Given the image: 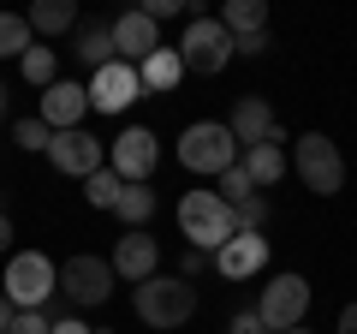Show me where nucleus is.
Listing matches in <instances>:
<instances>
[{
    "instance_id": "obj_5",
    "label": "nucleus",
    "mask_w": 357,
    "mask_h": 334,
    "mask_svg": "<svg viewBox=\"0 0 357 334\" xmlns=\"http://www.w3.org/2000/svg\"><path fill=\"white\" fill-rule=\"evenodd\" d=\"M292 167H298V180H304L316 197H340V185H345V155H340V143H333V138L304 131V138L292 143Z\"/></svg>"
},
{
    "instance_id": "obj_7",
    "label": "nucleus",
    "mask_w": 357,
    "mask_h": 334,
    "mask_svg": "<svg viewBox=\"0 0 357 334\" xmlns=\"http://www.w3.org/2000/svg\"><path fill=\"white\" fill-rule=\"evenodd\" d=\"M304 310H310V281L304 275H274V281L256 293V317H262V328L268 334H292V328H304Z\"/></svg>"
},
{
    "instance_id": "obj_38",
    "label": "nucleus",
    "mask_w": 357,
    "mask_h": 334,
    "mask_svg": "<svg viewBox=\"0 0 357 334\" xmlns=\"http://www.w3.org/2000/svg\"><path fill=\"white\" fill-rule=\"evenodd\" d=\"M292 334H310V328H292Z\"/></svg>"
},
{
    "instance_id": "obj_19",
    "label": "nucleus",
    "mask_w": 357,
    "mask_h": 334,
    "mask_svg": "<svg viewBox=\"0 0 357 334\" xmlns=\"http://www.w3.org/2000/svg\"><path fill=\"white\" fill-rule=\"evenodd\" d=\"M72 54L89 66V72L114 66V60H119V54H114V30H107V24H84V30H77V48H72Z\"/></svg>"
},
{
    "instance_id": "obj_37",
    "label": "nucleus",
    "mask_w": 357,
    "mask_h": 334,
    "mask_svg": "<svg viewBox=\"0 0 357 334\" xmlns=\"http://www.w3.org/2000/svg\"><path fill=\"white\" fill-rule=\"evenodd\" d=\"M96 334H114V328H96Z\"/></svg>"
},
{
    "instance_id": "obj_29",
    "label": "nucleus",
    "mask_w": 357,
    "mask_h": 334,
    "mask_svg": "<svg viewBox=\"0 0 357 334\" xmlns=\"http://www.w3.org/2000/svg\"><path fill=\"white\" fill-rule=\"evenodd\" d=\"M13 334H54V322H48V310H18Z\"/></svg>"
},
{
    "instance_id": "obj_36",
    "label": "nucleus",
    "mask_w": 357,
    "mask_h": 334,
    "mask_svg": "<svg viewBox=\"0 0 357 334\" xmlns=\"http://www.w3.org/2000/svg\"><path fill=\"white\" fill-rule=\"evenodd\" d=\"M0 114H6V84H0Z\"/></svg>"
},
{
    "instance_id": "obj_1",
    "label": "nucleus",
    "mask_w": 357,
    "mask_h": 334,
    "mask_svg": "<svg viewBox=\"0 0 357 334\" xmlns=\"http://www.w3.org/2000/svg\"><path fill=\"white\" fill-rule=\"evenodd\" d=\"M178 233L191 239V251L215 257L220 245L238 233V215H232V203L220 191H185L178 197Z\"/></svg>"
},
{
    "instance_id": "obj_23",
    "label": "nucleus",
    "mask_w": 357,
    "mask_h": 334,
    "mask_svg": "<svg viewBox=\"0 0 357 334\" xmlns=\"http://www.w3.org/2000/svg\"><path fill=\"white\" fill-rule=\"evenodd\" d=\"M18 72L36 84V90H48V84H60V66H54V48H42V42H30L24 60H18Z\"/></svg>"
},
{
    "instance_id": "obj_25",
    "label": "nucleus",
    "mask_w": 357,
    "mask_h": 334,
    "mask_svg": "<svg viewBox=\"0 0 357 334\" xmlns=\"http://www.w3.org/2000/svg\"><path fill=\"white\" fill-rule=\"evenodd\" d=\"M119 191H126V180H119L114 167H102V173H89V180H84V197H89L96 209H114Z\"/></svg>"
},
{
    "instance_id": "obj_18",
    "label": "nucleus",
    "mask_w": 357,
    "mask_h": 334,
    "mask_svg": "<svg viewBox=\"0 0 357 334\" xmlns=\"http://www.w3.org/2000/svg\"><path fill=\"white\" fill-rule=\"evenodd\" d=\"M137 78H143V90L167 96V90H178V78H185V60H178V48H155L149 60L137 66Z\"/></svg>"
},
{
    "instance_id": "obj_13",
    "label": "nucleus",
    "mask_w": 357,
    "mask_h": 334,
    "mask_svg": "<svg viewBox=\"0 0 357 334\" xmlns=\"http://www.w3.org/2000/svg\"><path fill=\"white\" fill-rule=\"evenodd\" d=\"M84 108H89V84H72V78H60V84H48L42 90V126L48 131H77L84 126Z\"/></svg>"
},
{
    "instance_id": "obj_31",
    "label": "nucleus",
    "mask_w": 357,
    "mask_h": 334,
    "mask_svg": "<svg viewBox=\"0 0 357 334\" xmlns=\"http://www.w3.org/2000/svg\"><path fill=\"white\" fill-rule=\"evenodd\" d=\"M232 334H268V328H262L256 310H238V317H232Z\"/></svg>"
},
{
    "instance_id": "obj_32",
    "label": "nucleus",
    "mask_w": 357,
    "mask_h": 334,
    "mask_svg": "<svg viewBox=\"0 0 357 334\" xmlns=\"http://www.w3.org/2000/svg\"><path fill=\"white\" fill-rule=\"evenodd\" d=\"M13 322H18V305L6 293H0V334H13Z\"/></svg>"
},
{
    "instance_id": "obj_2",
    "label": "nucleus",
    "mask_w": 357,
    "mask_h": 334,
    "mask_svg": "<svg viewBox=\"0 0 357 334\" xmlns=\"http://www.w3.org/2000/svg\"><path fill=\"white\" fill-rule=\"evenodd\" d=\"M131 305H137V322H149V328H178L197 317V286L185 275H149L131 293Z\"/></svg>"
},
{
    "instance_id": "obj_14",
    "label": "nucleus",
    "mask_w": 357,
    "mask_h": 334,
    "mask_svg": "<svg viewBox=\"0 0 357 334\" xmlns=\"http://www.w3.org/2000/svg\"><path fill=\"white\" fill-rule=\"evenodd\" d=\"M215 269L227 281H250V275L268 269V233H232L227 245L215 251Z\"/></svg>"
},
{
    "instance_id": "obj_11",
    "label": "nucleus",
    "mask_w": 357,
    "mask_h": 334,
    "mask_svg": "<svg viewBox=\"0 0 357 334\" xmlns=\"http://www.w3.org/2000/svg\"><path fill=\"white\" fill-rule=\"evenodd\" d=\"M137 96H143L137 66L114 60V66H102V72H89V108H102V114H126Z\"/></svg>"
},
{
    "instance_id": "obj_27",
    "label": "nucleus",
    "mask_w": 357,
    "mask_h": 334,
    "mask_svg": "<svg viewBox=\"0 0 357 334\" xmlns=\"http://www.w3.org/2000/svg\"><path fill=\"white\" fill-rule=\"evenodd\" d=\"M220 197H227L232 209H238L244 197H256V185H250V173H244V161H232L227 173H220Z\"/></svg>"
},
{
    "instance_id": "obj_34",
    "label": "nucleus",
    "mask_w": 357,
    "mask_h": 334,
    "mask_svg": "<svg viewBox=\"0 0 357 334\" xmlns=\"http://www.w3.org/2000/svg\"><path fill=\"white\" fill-rule=\"evenodd\" d=\"M0 257H13V221H6V209H0Z\"/></svg>"
},
{
    "instance_id": "obj_4",
    "label": "nucleus",
    "mask_w": 357,
    "mask_h": 334,
    "mask_svg": "<svg viewBox=\"0 0 357 334\" xmlns=\"http://www.w3.org/2000/svg\"><path fill=\"white\" fill-rule=\"evenodd\" d=\"M114 281H119V275H114L107 257H66L60 263V298L72 305V317L107 305V298H114Z\"/></svg>"
},
{
    "instance_id": "obj_26",
    "label": "nucleus",
    "mask_w": 357,
    "mask_h": 334,
    "mask_svg": "<svg viewBox=\"0 0 357 334\" xmlns=\"http://www.w3.org/2000/svg\"><path fill=\"white\" fill-rule=\"evenodd\" d=\"M13 143H18V150H30V155H48V143H54V131L48 126H42V119L36 114H30V119H18V126H13Z\"/></svg>"
},
{
    "instance_id": "obj_10",
    "label": "nucleus",
    "mask_w": 357,
    "mask_h": 334,
    "mask_svg": "<svg viewBox=\"0 0 357 334\" xmlns=\"http://www.w3.org/2000/svg\"><path fill=\"white\" fill-rule=\"evenodd\" d=\"M48 161H54V173H66V180H89V173L107 167V150H102V138H89V131L77 126V131H54Z\"/></svg>"
},
{
    "instance_id": "obj_20",
    "label": "nucleus",
    "mask_w": 357,
    "mask_h": 334,
    "mask_svg": "<svg viewBox=\"0 0 357 334\" xmlns=\"http://www.w3.org/2000/svg\"><path fill=\"white\" fill-rule=\"evenodd\" d=\"M24 18H30V30H36V36H66V30L77 24V6H72V0H36Z\"/></svg>"
},
{
    "instance_id": "obj_24",
    "label": "nucleus",
    "mask_w": 357,
    "mask_h": 334,
    "mask_svg": "<svg viewBox=\"0 0 357 334\" xmlns=\"http://www.w3.org/2000/svg\"><path fill=\"white\" fill-rule=\"evenodd\" d=\"M24 48H30V18L0 13V60H24Z\"/></svg>"
},
{
    "instance_id": "obj_16",
    "label": "nucleus",
    "mask_w": 357,
    "mask_h": 334,
    "mask_svg": "<svg viewBox=\"0 0 357 334\" xmlns=\"http://www.w3.org/2000/svg\"><path fill=\"white\" fill-rule=\"evenodd\" d=\"M227 131H232V138H238V150H256V143H268V138H280V119H274V108H268L262 96H244V102L232 108Z\"/></svg>"
},
{
    "instance_id": "obj_12",
    "label": "nucleus",
    "mask_w": 357,
    "mask_h": 334,
    "mask_svg": "<svg viewBox=\"0 0 357 334\" xmlns=\"http://www.w3.org/2000/svg\"><path fill=\"white\" fill-rule=\"evenodd\" d=\"M107 30H114V54L126 66H143L155 48H161V24H155L143 6H131V13H119V18H107Z\"/></svg>"
},
{
    "instance_id": "obj_35",
    "label": "nucleus",
    "mask_w": 357,
    "mask_h": 334,
    "mask_svg": "<svg viewBox=\"0 0 357 334\" xmlns=\"http://www.w3.org/2000/svg\"><path fill=\"white\" fill-rule=\"evenodd\" d=\"M333 334H357V305H345V310H340V328H333Z\"/></svg>"
},
{
    "instance_id": "obj_22",
    "label": "nucleus",
    "mask_w": 357,
    "mask_h": 334,
    "mask_svg": "<svg viewBox=\"0 0 357 334\" xmlns=\"http://www.w3.org/2000/svg\"><path fill=\"white\" fill-rule=\"evenodd\" d=\"M220 24H227V36H250V30H268V6H262V0H227Z\"/></svg>"
},
{
    "instance_id": "obj_9",
    "label": "nucleus",
    "mask_w": 357,
    "mask_h": 334,
    "mask_svg": "<svg viewBox=\"0 0 357 334\" xmlns=\"http://www.w3.org/2000/svg\"><path fill=\"white\" fill-rule=\"evenodd\" d=\"M155 161H161V143H155L149 126H126L114 143H107V167H114L126 185H149Z\"/></svg>"
},
{
    "instance_id": "obj_30",
    "label": "nucleus",
    "mask_w": 357,
    "mask_h": 334,
    "mask_svg": "<svg viewBox=\"0 0 357 334\" xmlns=\"http://www.w3.org/2000/svg\"><path fill=\"white\" fill-rule=\"evenodd\" d=\"M232 54H268V30H250V36H232Z\"/></svg>"
},
{
    "instance_id": "obj_3",
    "label": "nucleus",
    "mask_w": 357,
    "mask_h": 334,
    "mask_svg": "<svg viewBox=\"0 0 357 334\" xmlns=\"http://www.w3.org/2000/svg\"><path fill=\"white\" fill-rule=\"evenodd\" d=\"M0 293L13 298L18 310H42L54 293H60V263H48L42 251H13L6 257V281Z\"/></svg>"
},
{
    "instance_id": "obj_33",
    "label": "nucleus",
    "mask_w": 357,
    "mask_h": 334,
    "mask_svg": "<svg viewBox=\"0 0 357 334\" xmlns=\"http://www.w3.org/2000/svg\"><path fill=\"white\" fill-rule=\"evenodd\" d=\"M54 334H96V328H84V317H60V322H54Z\"/></svg>"
},
{
    "instance_id": "obj_15",
    "label": "nucleus",
    "mask_w": 357,
    "mask_h": 334,
    "mask_svg": "<svg viewBox=\"0 0 357 334\" xmlns=\"http://www.w3.org/2000/svg\"><path fill=\"white\" fill-rule=\"evenodd\" d=\"M114 275L119 281H131V286H143L149 281V275H161V245L149 239V233H126V239L114 245Z\"/></svg>"
},
{
    "instance_id": "obj_8",
    "label": "nucleus",
    "mask_w": 357,
    "mask_h": 334,
    "mask_svg": "<svg viewBox=\"0 0 357 334\" xmlns=\"http://www.w3.org/2000/svg\"><path fill=\"white\" fill-rule=\"evenodd\" d=\"M178 60H185V72H203V78L227 72V60H232L227 24L208 18V13H191V24H185V36H178Z\"/></svg>"
},
{
    "instance_id": "obj_17",
    "label": "nucleus",
    "mask_w": 357,
    "mask_h": 334,
    "mask_svg": "<svg viewBox=\"0 0 357 334\" xmlns=\"http://www.w3.org/2000/svg\"><path fill=\"white\" fill-rule=\"evenodd\" d=\"M238 161H244V173H250L256 191H274V185L286 180V131H280V138H268V143H256V150H244Z\"/></svg>"
},
{
    "instance_id": "obj_28",
    "label": "nucleus",
    "mask_w": 357,
    "mask_h": 334,
    "mask_svg": "<svg viewBox=\"0 0 357 334\" xmlns=\"http://www.w3.org/2000/svg\"><path fill=\"white\" fill-rule=\"evenodd\" d=\"M232 215H238V233H262V227H268V191L244 197V203L232 209Z\"/></svg>"
},
{
    "instance_id": "obj_21",
    "label": "nucleus",
    "mask_w": 357,
    "mask_h": 334,
    "mask_svg": "<svg viewBox=\"0 0 357 334\" xmlns=\"http://www.w3.org/2000/svg\"><path fill=\"white\" fill-rule=\"evenodd\" d=\"M114 215L126 221V233H143V227H149V215H155V191H149V185H126L119 203H114Z\"/></svg>"
},
{
    "instance_id": "obj_6",
    "label": "nucleus",
    "mask_w": 357,
    "mask_h": 334,
    "mask_svg": "<svg viewBox=\"0 0 357 334\" xmlns=\"http://www.w3.org/2000/svg\"><path fill=\"white\" fill-rule=\"evenodd\" d=\"M178 161L191 167V173H227L238 161V138L220 119H197V126L178 131Z\"/></svg>"
}]
</instances>
